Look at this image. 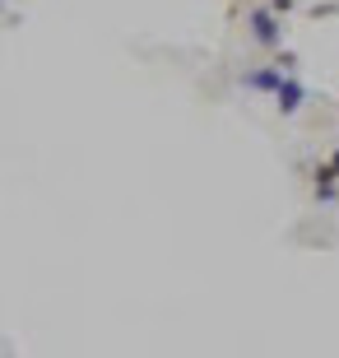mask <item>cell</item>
Segmentation results:
<instances>
[{
	"mask_svg": "<svg viewBox=\"0 0 339 358\" xmlns=\"http://www.w3.org/2000/svg\"><path fill=\"white\" fill-rule=\"evenodd\" d=\"M247 33H251L256 47L279 52L284 47V14H274L270 5H256V10H247Z\"/></svg>",
	"mask_w": 339,
	"mask_h": 358,
	"instance_id": "obj_1",
	"label": "cell"
},
{
	"mask_svg": "<svg viewBox=\"0 0 339 358\" xmlns=\"http://www.w3.org/2000/svg\"><path fill=\"white\" fill-rule=\"evenodd\" d=\"M274 103H279V112H284V117H293V112H298V107L307 103V89H302V84L293 80V75H284V84L274 89Z\"/></svg>",
	"mask_w": 339,
	"mask_h": 358,
	"instance_id": "obj_2",
	"label": "cell"
},
{
	"mask_svg": "<svg viewBox=\"0 0 339 358\" xmlns=\"http://www.w3.org/2000/svg\"><path fill=\"white\" fill-rule=\"evenodd\" d=\"M242 84L256 93H274L279 84H284V70L279 66H261V70H251V75H242Z\"/></svg>",
	"mask_w": 339,
	"mask_h": 358,
	"instance_id": "obj_3",
	"label": "cell"
},
{
	"mask_svg": "<svg viewBox=\"0 0 339 358\" xmlns=\"http://www.w3.org/2000/svg\"><path fill=\"white\" fill-rule=\"evenodd\" d=\"M316 200H321V205H335V200H339V186L335 182H316Z\"/></svg>",
	"mask_w": 339,
	"mask_h": 358,
	"instance_id": "obj_4",
	"label": "cell"
},
{
	"mask_svg": "<svg viewBox=\"0 0 339 358\" xmlns=\"http://www.w3.org/2000/svg\"><path fill=\"white\" fill-rule=\"evenodd\" d=\"M274 66L284 70V75H293V70H298V52H284V47H279V56H274Z\"/></svg>",
	"mask_w": 339,
	"mask_h": 358,
	"instance_id": "obj_5",
	"label": "cell"
},
{
	"mask_svg": "<svg viewBox=\"0 0 339 358\" xmlns=\"http://www.w3.org/2000/svg\"><path fill=\"white\" fill-rule=\"evenodd\" d=\"M270 10L274 14H293V10H298V0H270Z\"/></svg>",
	"mask_w": 339,
	"mask_h": 358,
	"instance_id": "obj_6",
	"label": "cell"
},
{
	"mask_svg": "<svg viewBox=\"0 0 339 358\" xmlns=\"http://www.w3.org/2000/svg\"><path fill=\"white\" fill-rule=\"evenodd\" d=\"M330 168H335V177H339V149H330Z\"/></svg>",
	"mask_w": 339,
	"mask_h": 358,
	"instance_id": "obj_7",
	"label": "cell"
}]
</instances>
